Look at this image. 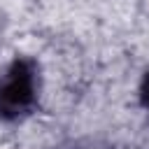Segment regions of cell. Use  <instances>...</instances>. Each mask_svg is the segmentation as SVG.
I'll use <instances>...</instances> for the list:
<instances>
[{
    "instance_id": "cell-1",
    "label": "cell",
    "mask_w": 149,
    "mask_h": 149,
    "mask_svg": "<svg viewBox=\"0 0 149 149\" xmlns=\"http://www.w3.org/2000/svg\"><path fill=\"white\" fill-rule=\"evenodd\" d=\"M40 77L30 58L16 56L0 70V119L19 121L28 116L37 102Z\"/></svg>"
},
{
    "instance_id": "cell-2",
    "label": "cell",
    "mask_w": 149,
    "mask_h": 149,
    "mask_svg": "<svg viewBox=\"0 0 149 149\" xmlns=\"http://www.w3.org/2000/svg\"><path fill=\"white\" fill-rule=\"evenodd\" d=\"M137 95H140V105L144 107V112H149V68L144 70V74H142V79H140Z\"/></svg>"
}]
</instances>
